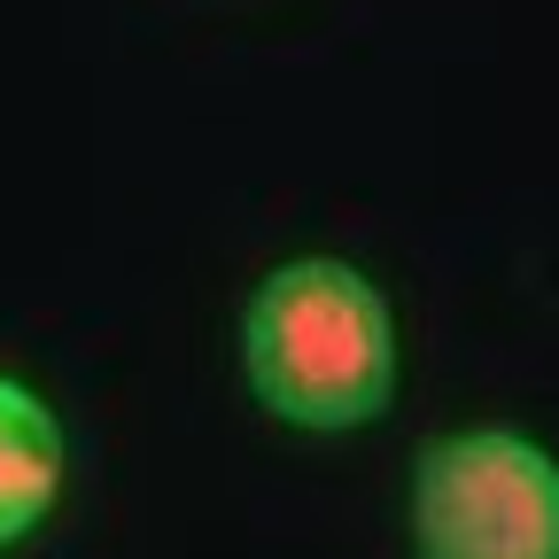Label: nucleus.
I'll return each instance as SVG.
<instances>
[{
    "mask_svg": "<svg viewBox=\"0 0 559 559\" xmlns=\"http://www.w3.org/2000/svg\"><path fill=\"white\" fill-rule=\"evenodd\" d=\"M62 419L47 412L39 389H24L16 373H0V551L24 544L55 498H62Z\"/></svg>",
    "mask_w": 559,
    "mask_h": 559,
    "instance_id": "nucleus-3",
    "label": "nucleus"
},
{
    "mask_svg": "<svg viewBox=\"0 0 559 559\" xmlns=\"http://www.w3.org/2000/svg\"><path fill=\"white\" fill-rule=\"evenodd\" d=\"M241 366L272 419L311 436L373 428L396 396L389 296L342 257H288L241 311Z\"/></svg>",
    "mask_w": 559,
    "mask_h": 559,
    "instance_id": "nucleus-1",
    "label": "nucleus"
},
{
    "mask_svg": "<svg viewBox=\"0 0 559 559\" xmlns=\"http://www.w3.org/2000/svg\"><path fill=\"white\" fill-rule=\"evenodd\" d=\"M419 559H559V459L521 428L436 436L412 466Z\"/></svg>",
    "mask_w": 559,
    "mask_h": 559,
    "instance_id": "nucleus-2",
    "label": "nucleus"
}]
</instances>
